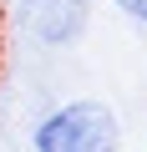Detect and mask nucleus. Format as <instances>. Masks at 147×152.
Here are the masks:
<instances>
[{
  "mask_svg": "<svg viewBox=\"0 0 147 152\" xmlns=\"http://www.w3.org/2000/svg\"><path fill=\"white\" fill-rule=\"evenodd\" d=\"M112 5H117L127 20H142V26H147V0H112Z\"/></svg>",
  "mask_w": 147,
  "mask_h": 152,
  "instance_id": "nucleus-3",
  "label": "nucleus"
},
{
  "mask_svg": "<svg viewBox=\"0 0 147 152\" xmlns=\"http://www.w3.org/2000/svg\"><path fill=\"white\" fill-rule=\"evenodd\" d=\"M36 152H117L122 147V122L107 102H66L41 127L31 132Z\"/></svg>",
  "mask_w": 147,
  "mask_h": 152,
  "instance_id": "nucleus-1",
  "label": "nucleus"
},
{
  "mask_svg": "<svg viewBox=\"0 0 147 152\" xmlns=\"http://www.w3.org/2000/svg\"><path fill=\"white\" fill-rule=\"evenodd\" d=\"M20 31L41 46H71L86 31V0H20Z\"/></svg>",
  "mask_w": 147,
  "mask_h": 152,
  "instance_id": "nucleus-2",
  "label": "nucleus"
}]
</instances>
